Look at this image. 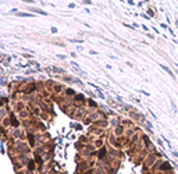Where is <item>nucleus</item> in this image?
Wrapping results in <instances>:
<instances>
[{"label":"nucleus","instance_id":"f257e3e1","mask_svg":"<svg viewBox=\"0 0 178 174\" xmlns=\"http://www.w3.org/2000/svg\"><path fill=\"white\" fill-rule=\"evenodd\" d=\"M160 67H162V68L164 70V71H167L168 74H170V75H171V77H173V78H174V74H173V73H171V71H170V68H168V67H166V66H163V64H160Z\"/></svg>","mask_w":178,"mask_h":174},{"label":"nucleus","instance_id":"f03ea898","mask_svg":"<svg viewBox=\"0 0 178 174\" xmlns=\"http://www.w3.org/2000/svg\"><path fill=\"white\" fill-rule=\"evenodd\" d=\"M18 16L20 17H32V14H28V13H20Z\"/></svg>","mask_w":178,"mask_h":174},{"label":"nucleus","instance_id":"7ed1b4c3","mask_svg":"<svg viewBox=\"0 0 178 174\" xmlns=\"http://www.w3.org/2000/svg\"><path fill=\"white\" fill-rule=\"evenodd\" d=\"M174 155H175V156H177V158H178V152H174Z\"/></svg>","mask_w":178,"mask_h":174}]
</instances>
